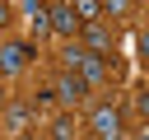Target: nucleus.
Segmentation results:
<instances>
[{
	"label": "nucleus",
	"instance_id": "f257e3e1",
	"mask_svg": "<svg viewBox=\"0 0 149 140\" xmlns=\"http://www.w3.org/2000/svg\"><path fill=\"white\" fill-rule=\"evenodd\" d=\"M65 70H74V75H84L88 84H102V79L112 75V65H107V56H93V51H84L79 42H70V47H65Z\"/></svg>",
	"mask_w": 149,
	"mask_h": 140
},
{
	"label": "nucleus",
	"instance_id": "f03ea898",
	"mask_svg": "<svg viewBox=\"0 0 149 140\" xmlns=\"http://www.w3.org/2000/svg\"><path fill=\"white\" fill-rule=\"evenodd\" d=\"M88 131H93V140H121V112L112 103H98L88 112Z\"/></svg>",
	"mask_w": 149,
	"mask_h": 140
},
{
	"label": "nucleus",
	"instance_id": "7ed1b4c3",
	"mask_svg": "<svg viewBox=\"0 0 149 140\" xmlns=\"http://www.w3.org/2000/svg\"><path fill=\"white\" fill-rule=\"evenodd\" d=\"M88 89H93V84H88L84 75H74V70H65V75L56 79V98H65V103H84Z\"/></svg>",
	"mask_w": 149,
	"mask_h": 140
},
{
	"label": "nucleus",
	"instance_id": "20e7f679",
	"mask_svg": "<svg viewBox=\"0 0 149 140\" xmlns=\"http://www.w3.org/2000/svg\"><path fill=\"white\" fill-rule=\"evenodd\" d=\"M28 61H33V47H28V42H9V47L0 51V75H19Z\"/></svg>",
	"mask_w": 149,
	"mask_h": 140
},
{
	"label": "nucleus",
	"instance_id": "39448f33",
	"mask_svg": "<svg viewBox=\"0 0 149 140\" xmlns=\"http://www.w3.org/2000/svg\"><path fill=\"white\" fill-rule=\"evenodd\" d=\"M84 23H79V14H74V5H51V33H61V37H74Z\"/></svg>",
	"mask_w": 149,
	"mask_h": 140
},
{
	"label": "nucleus",
	"instance_id": "423d86ee",
	"mask_svg": "<svg viewBox=\"0 0 149 140\" xmlns=\"http://www.w3.org/2000/svg\"><path fill=\"white\" fill-rule=\"evenodd\" d=\"M79 37H84V42H79L84 51H93V56H107V28H102V23H84V28H79Z\"/></svg>",
	"mask_w": 149,
	"mask_h": 140
},
{
	"label": "nucleus",
	"instance_id": "0eeeda50",
	"mask_svg": "<svg viewBox=\"0 0 149 140\" xmlns=\"http://www.w3.org/2000/svg\"><path fill=\"white\" fill-rule=\"evenodd\" d=\"M19 9L28 14L33 33H47V28H51V5H37V0H28V5H19Z\"/></svg>",
	"mask_w": 149,
	"mask_h": 140
},
{
	"label": "nucleus",
	"instance_id": "6e6552de",
	"mask_svg": "<svg viewBox=\"0 0 149 140\" xmlns=\"http://www.w3.org/2000/svg\"><path fill=\"white\" fill-rule=\"evenodd\" d=\"M33 112H37V107H28V103H14V107L5 112V121H9V131H19V135H28V126H33Z\"/></svg>",
	"mask_w": 149,
	"mask_h": 140
},
{
	"label": "nucleus",
	"instance_id": "1a4fd4ad",
	"mask_svg": "<svg viewBox=\"0 0 149 140\" xmlns=\"http://www.w3.org/2000/svg\"><path fill=\"white\" fill-rule=\"evenodd\" d=\"M47 135H51V140H74V112H61V117H51Z\"/></svg>",
	"mask_w": 149,
	"mask_h": 140
},
{
	"label": "nucleus",
	"instance_id": "9d476101",
	"mask_svg": "<svg viewBox=\"0 0 149 140\" xmlns=\"http://www.w3.org/2000/svg\"><path fill=\"white\" fill-rule=\"evenodd\" d=\"M74 14H79V23H98L102 5H98V0H79V5H74Z\"/></svg>",
	"mask_w": 149,
	"mask_h": 140
},
{
	"label": "nucleus",
	"instance_id": "9b49d317",
	"mask_svg": "<svg viewBox=\"0 0 149 140\" xmlns=\"http://www.w3.org/2000/svg\"><path fill=\"white\" fill-rule=\"evenodd\" d=\"M135 5L130 0H102V14H112V19H121V14H130Z\"/></svg>",
	"mask_w": 149,
	"mask_h": 140
},
{
	"label": "nucleus",
	"instance_id": "f8f14e48",
	"mask_svg": "<svg viewBox=\"0 0 149 140\" xmlns=\"http://www.w3.org/2000/svg\"><path fill=\"white\" fill-rule=\"evenodd\" d=\"M140 61L149 65V33H140Z\"/></svg>",
	"mask_w": 149,
	"mask_h": 140
},
{
	"label": "nucleus",
	"instance_id": "ddd939ff",
	"mask_svg": "<svg viewBox=\"0 0 149 140\" xmlns=\"http://www.w3.org/2000/svg\"><path fill=\"white\" fill-rule=\"evenodd\" d=\"M140 112H144V117H149V84H144V89H140Z\"/></svg>",
	"mask_w": 149,
	"mask_h": 140
},
{
	"label": "nucleus",
	"instance_id": "4468645a",
	"mask_svg": "<svg viewBox=\"0 0 149 140\" xmlns=\"http://www.w3.org/2000/svg\"><path fill=\"white\" fill-rule=\"evenodd\" d=\"M0 23H9V5H0Z\"/></svg>",
	"mask_w": 149,
	"mask_h": 140
},
{
	"label": "nucleus",
	"instance_id": "2eb2a0df",
	"mask_svg": "<svg viewBox=\"0 0 149 140\" xmlns=\"http://www.w3.org/2000/svg\"><path fill=\"white\" fill-rule=\"evenodd\" d=\"M140 140H149V126H144V131H140Z\"/></svg>",
	"mask_w": 149,
	"mask_h": 140
},
{
	"label": "nucleus",
	"instance_id": "dca6fc26",
	"mask_svg": "<svg viewBox=\"0 0 149 140\" xmlns=\"http://www.w3.org/2000/svg\"><path fill=\"white\" fill-rule=\"evenodd\" d=\"M14 140H37V135H14Z\"/></svg>",
	"mask_w": 149,
	"mask_h": 140
},
{
	"label": "nucleus",
	"instance_id": "f3484780",
	"mask_svg": "<svg viewBox=\"0 0 149 140\" xmlns=\"http://www.w3.org/2000/svg\"><path fill=\"white\" fill-rule=\"evenodd\" d=\"M144 84H149V65H144Z\"/></svg>",
	"mask_w": 149,
	"mask_h": 140
}]
</instances>
